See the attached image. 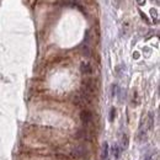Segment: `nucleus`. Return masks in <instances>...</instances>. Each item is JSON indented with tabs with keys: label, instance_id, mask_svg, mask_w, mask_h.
<instances>
[{
	"label": "nucleus",
	"instance_id": "1",
	"mask_svg": "<svg viewBox=\"0 0 160 160\" xmlns=\"http://www.w3.org/2000/svg\"><path fill=\"white\" fill-rule=\"evenodd\" d=\"M121 151H122V149L120 148V144H114V145L112 147V155L114 157V159H118V158H120Z\"/></svg>",
	"mask_w": 160,
	"mask_h": 160
},
{
	"label": "nucleus",
	"instance_id": "2",
	"mask_svg": "<svg viewBox=\"0 0 160 160\" xmlns=\"http://www.w3.org/2000/svg\"><path fill=\"white\" fill-rule=\"evenodd\" d=\"M108 144L107 143H104V145H102V160H108Z\"/></svg>",
	"mask_w": 160,
	"mask_h": 160
},
{
	"label": "nucleus",
	"instance_id": "3",
	"mask_svg": "<svg viewBox=\"0 0 160 160\" xmlns=\"http://www.w3.org/2000/svg\"><path fill=\"white\" fill-rule=\"evenodd\" d=\"M91 118H92V116H91L90 112H83L81 113V120H83V122L85 123V125H88V123L91 121Z\"/></svg>",
	"mask_w": 160,
	"mask_h": 160
},
{
	"label": "nucleus",
	"instance_id": "4",
	"mask_svg": "<svg viewBox=\"0 0 160 160\" xmlns=\"http://www.w3.org/2000/svg\"><path fill=\"white\" fill-rule=\"evenodd\" d=\"M81 70H83V72H86V74L91 73V69H90L89 64H83V65H81Z\"/></svg>",
	"mask_w": 160,
	"mask_h": 160
},
{
	"label": "nucleus",
	"instance_id": "5",
	"mask_svg": "<svg viewBox=\"0 0 160 160\" xmlns=\"http://www.w3.org/2000/svg\"><path fill=\"white\" fill-rule=\"evenodd\" d=\"M110 114H111V116H110V121L112 122V121H113V116H114V110H113V108L111 110V113H110Z\"/></svg>",
	"mask_w": 160,
	"mask_h": 160
},
{
	"label": "nucleus",
	"instance_id": "6",
	"mask_svg": "<svg viewBox=\"0 0 160 160\" xmlns=\"http://www.w3.org/2000/svg\"><path fill=\"white\" fill-rule=\"evenodd\" d=\"M145 160H150V157H147V158H145Z\"/></svg>",
	"mask_w": 160,
	"mask_h": 160
}]
</instances>
